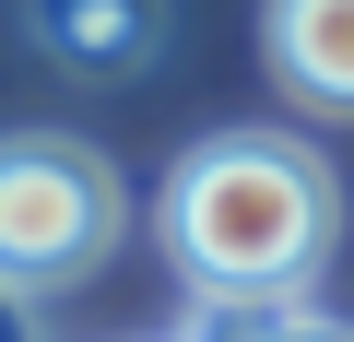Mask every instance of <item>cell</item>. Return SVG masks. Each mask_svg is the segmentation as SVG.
<instances>
[{"mask_svg": "<svg viewBox=\"0 0 354 342\" xmlns=\"http://www.w3.org/2000/svg\"><path fill=\"white\" fill-rule=\"evenodd\" d=\"M0 342H48V319H36V295H24V283H0Z\"/></svg>", "mask_w": 354, "mask_h": 342, "instance_id": "obj_6", "label": "cell"}, {"mask_svg": "<svg viewBox=\"0 0 354 342\" xmlns=\"http://www.w3.org/2000/svg\"><path fill=\"white\" fill-rule=\"evenodd\" d=\"M118 225H130V189L95 142H71V130H12L0 142V283L59 295L118 248Z\"/></svg>", "mask_w": 354, "mask_h": 342, "instance_id": "obj_2", "label": "cell"}, {"mask_svg": "<svg viewBox=\"0 0 354 342\" xmlns=\"http://www.w3.org/2000/svg\"><path fill=\"white\" fill-rule=\"evenodd\" d=\"M24 24L59 71H95V83H130L153 48H165V0H24Z\"/></svg>", "mask_w": 354, "mask_h": 342, "instance_id": "obj_4", "label": "cell"}, {"mask_svg": "<svg viewBox=\"0 0 354 342\" xmlns=\"http://www.w3.org/2000/svg\"><path fill=\"white\" fill-rule=\"evenodd\" d=\"M177 342H354V330L307 295H201Z\"/></svg>", "mask_w": 354, "mask_h": 342, "instance_id": "obj_5", "label": "cell"}, {"mask_svg": "<svg viewBox=\"0 0 354 342\" xmlns=\"http://www.w3.org/2000/svg\"><path fill=\"white\" fill-rule=\"evenodd\" d=\"M272 83L319 118H354V0H272L260 12Z\"/></svg>", "mask_w": 354, "mask_h": 342, "instance_id": "obj_3", "label": "cell"}, {"mask_svg": "<svg viewBox=\"0 0 354 342\" xmlns=\"http://www.w3.org/2000/svg\"><path fill=\"white\" fill-rule=\"evenodd\" d=\"M165 260L189 272V295H307L342 236L330 165L283 130H213L177 153V178L153 201Z\"/></svg>", "mask_w": 354, "mask_h": 342, "instance_id": "obj_1", "label": "cell"}]
</instances>
